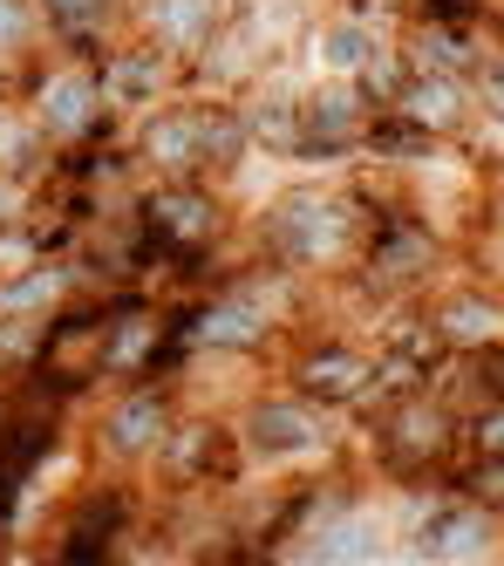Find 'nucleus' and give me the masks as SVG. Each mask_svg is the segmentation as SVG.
Masks as SVG:
<instances>
[{
	"label": "nucleus",
	"mask_w": 504,
	"mask_h": 566,
	"mask_svg": "<svg viewBox=\"0 0 504 566\" xmlns=\"http://www.w3.org/2000/svg\"><path fill=\"white\" fill-rule=\"evenodd\" d=\"M361 226L368 212L348 191V178H307V185H280L252 219H239V239L252 260H273L307 280H334V273H348Z\"/></svg>",
	"instance_id": "f257e3e1"
},
{
	"label": "nucleus",
	"mask_w": 504,
	"mask_h": 566,
	"mask_svg": "<svg viewBox=\"0 0 504 566\" xmlns=\"http://www.w3.org/2000/svg\"><path fill=\"white\" fill-rule=\"evenodd\" d=\"M361 458L382 484H443L456 464V410L437 389L389 396L361 410Z\"/></svg>",
	"instance_id": "f03ea898"
},
{
	"label": "nucleus",
	"mask_w": 504,
	"mask_h": 566,
	"mask_svg": "<svg viewBox=\"0 0 504 566\" xmlns=\"http://www.w3.org/2000/svg\"><path fill=\"white\" fill-rule=\"evenodd\" d=\"M232 437H239L245 471H266V478L327 471V464L355 458L348 437L334 430V417L314 410V402H301L293 389H252L239 410H232Z\"/></svg>",
	"instance_id": "7ed1b4c3"
},
{
	"label": "nucleus",
	"mask_w": 504,
	"mask_h": 566,
	"mask_svg": "<svg viewBox=\"0 0 504 566\" xmlns=\"http://www.w3.org/2000/svg\"><path fill=\"white\" fill-rule=\"evenodd\" d=\"M232 484H245V458H239V437L225 410H185L178 423L164 430L157 458H150V499L157 505H185V499H225Z\"/></svg>",
	"instance_id": "20e7f679"
},
{
	"label": "nucleus",
	"mask_w": 504,
	"mask_h": 566,
	"mask_svg": "<svg viewBox=\"0 0 504 566\" xmlns=\"http://www.w3.org/2000/svg\"><path fill=\"white\" fill-rule=\"evenodd\" d=\"M185 410V382H123V389H103L96 410H90V430H82V451H90L96 471H123V478H144L164 430L178 423Z\"/></svg>",
	"instance_id": "39448f33"
},
{
	"label": "nucleus",
	"mask_w": 504,
	"mask_h": 566,
	"mask_svg": "<svg viewBox=\"0 0 504 566\" xmlns=\"http://www.w3.org/2000/svg\"><path fill=\"white\" fill-rule=\"evenodd\" d=\"M280 389L327 417H361L375 402V348L342 328H293L286 361H280Z\"/></svg>",
	"instance_id": "423d86ee"
},
{
	"label": "nucleus",
	"mask_w": 504,
	"mask_h": 566,
	"mask_svg": "<svg viewBox=\"0 0 504 566\" xmlns=\"http://www.w3.org/2000/svg\"><path fill=\"white\" fill-rule=\"evenodd\" d=\"M21 116L55 150H69V144H116L123 130H130V116L103 103V83H96L90 62H49V75L28 90Z\"/></svg>",
	"instance_id": "0eeeda50"
},
{
	"label": "nucleus",
	"mask_w": 504,
	"mask_h": 566,
	"mask_svg": "<svg viewBox=\"0 0 504 566\" xmlns=\"http://www.w3.org/2000/svg\"><path fill=\"white\" fill-rule=\"evenodd\" d=\"M286 321L273 307H260L245 287H219V294H191V314H185V342L191 355L204 361H266L286 348Z\"/></svg>",
	"instance_id": "6e6552de"
},
{
	"label": "nucleus",
	"mask_w": 504,
	"mask_h": 566,
	"mask_svg": "<svg viewBox=\"0 0 504 566\" xmlns=\"http://www.w3.org/2000/svg\"><path fill=\"white\" fill-rule=\"evenodd\" d=\"M90 69H96V83H103V103L123 109V116H144V109H157V103L185 96V62L164 55L150 34H137V28L116 34V42H109Z\"/></svg>",
	"instance_id": "1a4fd4ad"
},
{
	"label": "nucleus",
	"mask_w": 504,
	"mask_h": 566,
	"mask_svg": "<svg viewBox=\"0 0 504 566\" xmlns=\"http://www.w3.org/2000/svg\"><path fill=\"white\" fill-rule=\"evenodd\" d=\"M423 328L437 335L443 355H484L504 342V294L491 280H437V287L416 301Z\"/></svg>",
	"instance_id": "9d476101"
},
{
	"label": "nucleus",
	"mask_w": 504,
	"mask_h": 566,
	"mask_svg": "<svg viewBox=\"0 0 504 566\" xmlns=\"http://www.w3.org/2000/svg\"><path fill=\"white\" fill-rule=\"evenodd\" d=\"M368 103L348 75H321L314 90H301V157L293 165H348L361 157V130H368Z\"/></svg>",
	"instance_id": "9b49d317"
},
{
	"label": "nucleus",
	"mask_w": 504,
	"mask_h": 566,
	"mask_svg": "<svg viewBox=\"0 0 504 566\" xmlns=\"http://www.w3.org/2000/svg\"><path fill=\"white\" fill-rule=\"evenodd\" d=\"M389 512L375 505V499H355L348 512H334V518H314L301 539H286L273 559L280 566H368V559H382L389 553Z\"/></svg>",
	"instance_id": "f8f14e48"
},
{
	"label": "nucleus",
	"mask_w": 504,
	"mask_h": 566,
	"mask_svg": "<svg viewBox=\"0 0 504 566\" xmlns=\"http://www.w3.org/2000/svg\"><path fill=\"white\" fill-rule=\"evenodd\" d=\"M123 144L137 157V178H204V165H198V103L191 96H171V103L130 116Z\"/></svg>",
	"instance_id": "ddd939ff"
},
{
	"label": "nucleus",
	"mask_w": 504,
	"mask_h": 566,
	"mask_svg": "<svg viewBox=\"0 0 504 566\" xmlns=\"http://www.w3.org/2000/svg\"><path fill=\"white\" fill-rule=\"evenodd\" d=\"M28 8L55 62H96L116 34H130V0H28Z\"/></svg>",
	"instance_id": "4468645a"
},
{
	"label": "nucleus",
	"mask_w": 504,
	"mask_h": 566,
	"mask_svg": "<svg viewBox=\"0 0 504 566\" xmlns=\"http://www.w3.org/2000/svg\"><path fill=\"white\" fill-rule=\"evenodd\" d=\"M239 124L252 137V157H301V90L286 75H260L252 90H239Z\"/></svg>",
	"instance_id": "2eb2a0df"
},
{
	"label": "nucleus",
	"mask_w": 504,
	"mask_h": 566,
	"mask_svg": "<svg viewBox=\"0 0 504 566\" xmlns=\"http://www.w3.org/2000/svg\"><path fill=\"white\" fill-rule=\"evenodd\" d=\"M402 124H416V130H430L437 144H464L471 130H477V109H471V90L456 83V75H409L402 83V96L389 103Z\"/></svg>",
	"instance_id": "dca6fc26"
},
{
	"label": "nucleus",
	"mask_w": 504,
	"mask_h": 566,
	"mask_svg": "<svg viewBox=\"0 0 504 566\" xmlns=\"http://www.w3.org/2000/svg\"><path fill=\"white\" fill-rule=\"evenodd\" d=\"M75 287V260H28L14 273H0V321H49Z\"/></svg>",
	"instance_id": "f3484780"
},
{
	"label": "nucleus",
	"mask_w": 504,
	"mask_h": 566,
	"mask_svg": "<svg viewBox=\"0 0 504 566\" xmlns=\"http://www.w3.org/2000/svg\"><path fill=\"white\" fill-rule=\"evenodd\" d=\"M396 49L409 55L416 75H456V83H464L491 49V28H402Z\"/></svg>",
	"instance_id": "a211bd4d"
},
{
	"label": "nucleus",
	"mask_w": 504,
	"mask_h": 566,
	"mask_svg": "<svg viewBox=\"0 0 504 566\" xmlns=\"http://www.w3.org/2000/svg\"><path fill=\"white\" fill-rule=\"evenodd\" d=\"M443 150H450V144H437L430 130L402 124L396 109H375V116H368V130H361V157H368L375 171H396V178H409V171H430Z\"/></svg>",
	"instance_id": "6ab92c4d"
},
{
	"label": "nucleus",
	"mask_w": 504,
	"mask_h": 566,
	"mask_svg": "<svg viewBox=\"0 0 504 566\" xmlns=\"http://www.w3.org/2000/svg\"><path fill=\"white\" fill-rule=\"evenodd\" d=\"M382 42H389V34H375L368 21L334 14V8H327V14L307 28V42H301V49L314 55V69H321V75H355V69H361L375 49H382Z\"/></svg>",
	"instance_id": "aec40b11"
},
{
	"label": "nucleus",
	"mask_w": 504,
	"mask_h": 566,
	"mask_svg": "<svg viewBox=\"0 0 504 566\" xmlns=\"http://www.w3.org/2000/svg\"><path fill=\"white\" fill-rule=\"evenodd\" d=\"M443 492H456V499H471V505L504 518V458H464L456 451V464L443 471Z\"/></svg>",
	"instance_id": "412c9836"
},
{
	"label": "nucleus",
	"mask_w": 504,
	"mask_h": 566,
	"mask_svg": "<svg viewBox=\"0 0 504 566\" xmlns=\"http://www.w3.org/2000/svg\"><path fill=\"white\" fill-rule=\"evenodd\" d=\"M409 75H416V69H409V55H402L396 42H382V49H375V55H368V62L348 75V83L361 90V103H368V109H389V103L402 96V83H409Z\"/></svg>",
	"instance_id": "4be33fe9"
},
{
	"label": "nucleus",
	"mask_w": 504,
	"mask_h": 566,
	"mask_svg": "<svg viewBox=\"0 0 504 566\" xmlns=\"http://www.w3.org/2000/svg\"><path fill=\"white\" fill-rule=\"evenodd\" d=\"M402 28H491V0H402Z\"/></svg>",
	"instance_id": "5701e85b"
},
{
	"label": "nucleus",
	"mask_w": 504,
	"mask_h": 566,
	"mask_svg": "<svg viewBox=\"0 0 504 566\" xmlns=\"http://www.w3.org/2000/svg\"><path fill=\"white\" fill-rule=\"evenodd\" d=\"M456 451L464 458H504V402H477L456 417Z\"/></svg>",
	"instance_id": "b1692460"
},
{
	"label": "nucleus",
	"mask_w": 504,
	"mask_h": 566,
	"mask_svg": "<svg viewBox=\"0 0 504 566\" xmlns=\"http://www.w3.org/2000/svg\"><path fill=\"white\" fill-rule=\"evenodd\" d=\"M464 90H471V109H477V124H504V49L491 42L484 62L464 75Z\"/></svg>",
	"instance_id": "393cba45"
},
{
	"label": "nucleus",
	"mask_w": 504,
	"mask_h": 566,
	"mask_svg": "<svg viewBox=\"0 0 504 566\" xmlns=\"http://www.w3.org/2000/svg\"><path fill=\"white\" fill-rule=\"evenodd\" d=\"M28 49H41L34 8H28V0H0V62H8V55H28Z\"/></svg>",
	"instance_id": "a878e982"
},
{
	"label": "nucleus",
	"mask_w": 504,
	"mask_h": 566,
	"mask_svg": "<svg viewBox=\"0 0 504 566\" xmlns=\"http://www.w3.org/2000/svg\"><path fill=\"white\" fill-rule=\"evenodd\" d=\"M28 492H34V484H28V478H14L8 464H0V533H14V525H21V505H28Z\"/></svg>",
	"instance_id": "bb28decb"
},
{
	"label": "nucleus",
	"mask_w": 504,
	"mask_h": 566,
	"mask_svg": "<svg viewBox=\"0 0 504 566\" xmlns=\"http://www.w3.org/2000/svg\"><path fill=\"white\" fill-rule=\"evenodd\" d=\"M28 219V185L0 171V226H21Z\"/></svg>",
	"instance_id": "cd10ccee"
},
{
	"label": "nucleus",
	"mask_w": 504,
	"mask_h": 566,
	"mask_svg": "<svg viewBox=\"0 0 504 566\" xmlns=\"http://www.w3.org/2000/svg\"><path fill=\"white\" fill-rule=\"evenodd\" d=\"M491 42H497V49H504V8H497V14H491Z\"/></svg>",
	"instance_id": "c85d7f7f"
},
{
	"label": "nucleus",
	"mask_w": 504,
	"mask_h": 566,
	"mask_svg": "<svg viewBox=\"0 0 504 566\" xmlns=\"http://www.w3.org/2000/svg\"><path fill=\"white\" fill-rule=\"evenodd\" d=\"M14 559V533H0V566H8Z\"/></svg>",
	"instance_id": "c756f323"
},
{
	"label": "nucleus",
	"mask_w": 504,
	"mask_h": 566,
	"mask_svg": "<svg viewBox=\"0 0 504 566\" xmlns=\"http://www.w3.org/2000/svg\"><path fill=\"white\" fill-rule=\"evenodd\" d=\"M368 566H409V559L402 553H382V559H368Z\"/></svg>",
	"instance_id": "7c9ffc66"
},
{
	"label": "nucleus",
	"mask_w": 504,
	"mask_h": 566,
	"mask_svg": "<svg viewBox=\"0 0 504 566\" xmlns=\"http://www.w3.org/2000/svg\"><path fill=\"white\" fill-rule=\"evenodd\" d=\"M0 109H8V103H0Z\"/></svg>",
	"instance_id": "2f4dec72"
}]
</instances>
